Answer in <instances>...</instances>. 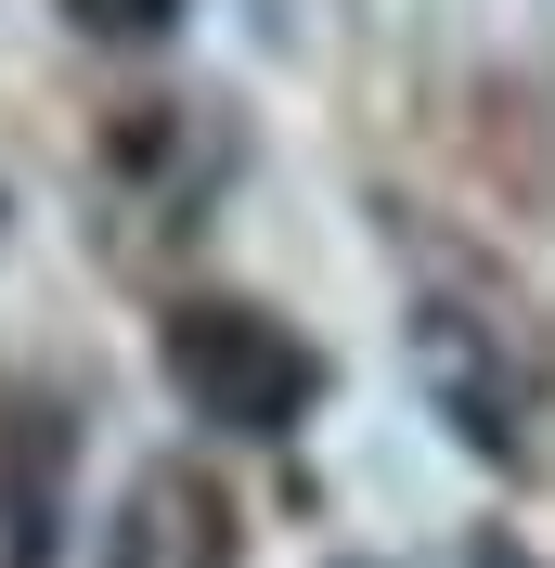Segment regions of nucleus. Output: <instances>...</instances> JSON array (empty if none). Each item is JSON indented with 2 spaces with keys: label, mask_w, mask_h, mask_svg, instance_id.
Returning <instances> with one entry per match:
<instances>
[{
  "label": "nucleus",
  "mask_w": 555,
  "mask_h": 568,
  "mask_svg": "<svg viewBox=\"0 0 555 568\" xmlns=\"http://www.w3.org/2000/svg\"><path fill=\"white\" fill-rule=\"evenodd\" d=\"M465 568H543V556H529V542H504V530H478V542H465Z\"/></svg>",
  "instance_id": "nucleus-4"
},
{
  "label": "nucleus",
  "mask_w": 555,
  "mask_h": 568,
  "mask_svg": "<svg viewBox=\"0 0 555 568\" xmlns=\"http://www.w3.org/2000/svg\"><path fill=\"white\" fill-rule=\"evenodd\" d=\"M414 362H426V400L452 414L465 453H491V465L529 453V439H517V375L478 362V323H465V311H426V323H414Z\"/></svg>",
  "instance_id": "nucleus-2"
},
{
  "label": "nucleus",
  "mask_w": 555,
  "mask_h": 568,
  "mask_svg": "<svg viewBox=\"0 0 555 568\" xmlns=\"http://www.w3.org/2000/svg\"><path fill=\"white\" fill-rule=\"evenodd\" d=\"M155 362H169V388L208 426H233V439H284V426L323 400L311 336H284V323L245 311V297H181L169 336H155Z\"/></svg>",
  "instance_id": "nucleus-1"
},
{
  "label": "nucleus",
  "mask_w": 555,
  "mask_h": 568,
  "mask_svg": "<svg viewBox=\"0 0 555 568\" xmlns=\"http://www.w3.org/2000/svg\"><path fill=\"white\" fill-rule=\"evenodd\" d=\"M52 13H65L78 39H117V52H130V39H169V27H181V0H52Z\"/></svg>",
  "instance_id": "nucleus-3"
}]
</instances>
